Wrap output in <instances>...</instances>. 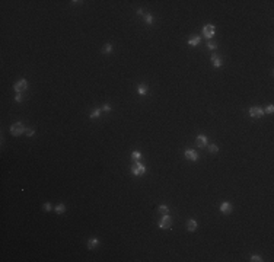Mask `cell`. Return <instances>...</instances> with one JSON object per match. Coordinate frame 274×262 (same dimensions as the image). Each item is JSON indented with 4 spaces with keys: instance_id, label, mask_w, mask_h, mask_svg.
<instances>
[{
    "instance_id": "cell-23",
    "label": "cell",
    "mask_w": 274,
    "mask_h": 262,
    "mask_svg": "<svg viewBox=\"0 0 274 262\" xmlns=\"http://www.w3.org/2000/svg\"><path fill=\"white\" fill-rule=\"evenodd\" d=\"M207 147H209V151H210V153H217V151H219V147H217L216 144H207Z\"/></svg>"
},
{
    "instance_id": "cell-25",
    "label": "cell",
    "mask_w": 274,
    "mask_h": 262,
    "mask_svg": "<svg viewBox=\"0 0 274 262\" xmlns=\"http://www.w3.org/2000/svg\"><path fill=\"white\" fill-rule=\"evenodd\" d=\"M207 48H209V50H216V48H217V44L209 41V42H207Z\"/></svg>"
},
{
    "instance_id": "cell-3",
    "label": "cell",
    "mask_w": 274,
    "mask_h": 262,
    "mask_svg": "<svg viewBox=\"0 0 274 262\" xmlns=\"http://www.w3.org/2000/svg\"><path fill=\"white\" fill-rule=\"evenodd\" d=\"M159 229H171L172 227V217L169 214L162 215V218L159 220Z\"/></svg>"
},
{
    "instance_id": "cell-21",
    "label": "cell",
    "mask_w": 274,
    "mask_h": 262,
    "mask_svg": "<svg viewBox=\"0 0 274 262\" xmlns=\"http://www.w3.org/2000/svg\"><path fill=\"white\" fill-rule=\"evenodd\" d=\"M42 210H44V211H47V213H50V211H53V210H54V207H53L50 203H45V204L42 205Z\"/></svg>"
},
{
    "instance_id": "cell-1",
    "label": "cell",
    "mask_w": 274,
    "mask_h": 262,
    "mask_svg": "<svg viewBox=\"0 0 274 262\" xmlns=\"http://www.w3.org/2000/svg\"><path fill=\"white\" fill-rule=\"evenodd\" d=\"M25 127H24V124L22 122H15V124H12L10 125V134L12 136H15V137H18V136H20V134H25Z\"/></svg>"
},
{
    "instance_id": "cell-24",
    "label": "cell",
    "mask_w": 274,
    "mask_h": 262,
    "mask_svg": "<svg viewBox=\"0 0 274 262\" xmlns=\"http://www.w3.org/2000/svg\"><path fill=\"white\" fill-rule=\"evenodd\" d=\"M273 112H274V105H268V106H265L264 114H273Z\"/></svg>"
},
{
    "instance_id": "cell-12",
    "label": "cell",
    "mask_w": 274,
    "mask_h": 262,
    "mask_svg": "<svg viewBox=\"0 0 274 262\" xmlns=\"http://www.w3.org/2000/svg\"><path fill=\"white\" fill-rule=\"evenodd\" d=\"M137 93H139L140 96H144V95H147L149 93V89L146 87V84H137Z\"/></svg>"
},
{
    "instance_id": "cell-11",
    "label": "cell",
    "mask_w": 274,
    "mask_h": 262,
    "mask_svg": "<svg viewBox=\"0 0 274 262\" xmlns=\"http://www.w3.org/2000/svg\"><path fill=\"white\" fill-rule=\"evenodd\" d=\"M212 64H213V67L219 69L223 66V60L219 57V55H212Z\"/></svg>"
},
{
    "instance_id": "cell-7",
    "label": "cell",
    "mask_w": 274,
    "mask_h": 262,
    "mask_svg": "<svg viewBox=\"0 0 274 262\" xmlns=\"http://www.w3.org/2000/svg\"><path fill=\"white\" fill-rule=\"evenodd\" d=\"M184 157L188 159V160H191V162H197V160H198V153H197L195 150H193V149H187V150L184 151Z\"/></svg>"
},
{
    "instance_id": "cell-19",
    "label": "cell",
    "mask_w": 274,
    "mask_h": 262,
    "mask_svg": "<svg viewBox=\"0 0 274 262\" xmlns=\"http://www.w3.org/2000/svg\"><path fill=\"white\" fill-rule=\"evenodd\" d=\"M144 22H146V24H147L149 26H150V25L153 24V16H152L150 13H146V15H144Z\"/></svg>"
},
{
    "instance_id": "cell-16",
    "label": "cell",
    "mask_w": 274,
    "mask_h": 262,
    "mask_svg": "<svg viewBox=\"0 0 274 262\" xmlns=\"http://www.w3.org/2000/svg\"><path fill=\"white\" fill-rule=\"evenodd\" d=\"M66 205L63 204V203H60V204H57L56 207H54V211L57 213V214H63V213H66Z\"/></svg>"
},
{
    "instance_id": "cell-10",
    "label": "cell",
    "mask_w": 274,
    "mask_h": 262,
    "mask_svg": "<svg viewBox=\"0 0 274 262\" xmlns=\"http://www.w3.org/2000/svg\"><path fill=\"white\" fill-rule=\"evenodd\" d=\"M200 41H201V38H200L198 35H191V36L188 38V45H191V47H197L198 44H200Z\"/></svg>"
},
{
    "instance_id": "cell-17",
    "label": "cell",
    "mask_w": 274,
    "mask_h": 262,
    "mask_svg": "<svg viewBox=\"0 0 274 262\" xmlns=\"http://www.w3.org/2000/svg\"><path fill=\"white\" fill-rule=\"evenodd\" d=\"M112 50H114V45H112V44H105L104 48H102V53H104V54H111Z\"/></svg>"
},
{
    "instance_id": "cell-27",
    "label": "cell",
    "mask_w": 274,
    "mask_h": 262,
    "mask_svg": "<svg viewBox=\"0 0 274 262\" xmlns=\"http://www.w3.org/2000/svg\"><path fill=\"white\" fill-rule=\"evenodd\" d=\"M251 261H252V262H261L262 258L258 256V255H252V256H251Z\"/></svg>"
},
{
    "instance_id": "cell-13",
    "label": "cell",
    "mask_w": 274,
    "mask_h": 262,
    "mask_svg": "<svg viewBox=\"0 0 274 262\" xmlns=\"http://www.w3.org/2000/svg\"><path fill=\"white\" fill-rule=\"evenodd\" d=\"M98 245H99V239H96V237H90L87 240V248L89 249H95Z\"/></svg>"
},
{
    "instance_id": "cell-9",
    "label": "cell",
    "mask_w": 274,
    "mask_h": 262,
    "mask_svg": "<svg viewBox=\"0 0 274 262\" xmlns=\"http://www.w3.org/2000/svg\"><path fill=\"white\" fill-rule=\"evenodd\" d=\"M219 208H220V213H222V214H231L232 210H233L232 204H231V203H227V201H223V203L220 204Z\"/></svg>"
},
{
    "instance_id": "cell-15",
    "label": "cell",
    "mask_w": 274,
    "mask_h": 262,
    "mask_svg": "<svg viewBox=\"0 0 274 262\" xmlns=\"http://www.w3.org/2000/svg\"><path fill=\"white\" fill-rule=\"evenodd\" d=\"M101 114H102V111H101V108H95V109H94V111H92V112H90V114H89V118H90V120H95V118H98V117H99Z\"/></svg>"
},
{
    "instance_id": "cell-20",
    "label": "cell",
    "mask_w": 274,
    "mask_h": 262,
    "mask_svg": "<svg viewBox=\"0 0 274 262\" xmlns=\"http://www.w3.org/2000/svg\"><path fill=\"white\" fill-rule=\"evenodd\" d=\"M159 213H161L162 215L168 214V213H169V207H168V205H159Z\"/></svg>"
},
{
    "instance_id": "cell-5",
    "label": "cell",
    "mask_w": 274,
    "mask_h": 262,
    "mask_svg": "<svg viewBox=\"0 0 274 262\" xmlns=\"http://www.w3.org/2000/svg\"><path fill=\"white\" fill-rule=\"evenodd\" d=\"M264 115V108L261 106H251L249 108V117L251 118H261Z\"/></svg>"
},
{
    "instance_id": "cell-6",
    "label": "cell",
    "mask_w": 274,
    "mask_h": 262,
    "mask_svg": "<svg viewBox=\"0 0 274 262\" xmlns=\"http://www.w3.org/2000/svg\"><path fill=\"white\" fill-rule=\"evenodd\" d=\"M203 35L207 38V39H212L214 36V25L209 24V25H204L203 26Z\"/></svg>"
},
{
    "instance_id": "cell-18",
    "label": "cell",
    "mask_w": 274,
    "mask_h": 262,
    "mask_svg": "<svg viewBox=\"0 0 274 262\" xmlns=\"http://www.w3.org/2000/svg\"><path fill=\"white\" fill-rule=\"evenodd\" d=\"M140 157H142V153H140L139 150H134V151L131 153V159H133V160L139 162V160H140Z\"/></svg>"
},
{
    "instance_id": "cell-2",
    "label": "cell",
    "mask_w": 274,
    "mask_h": 262,
    "mask_svg": "<svg viewBox=\"0 0 274 262\" xmlns=\"http://www.w3.org/2000/svg\"><path fill=\"white\" fill-rule=\"evenodd\" d=\"M131 173L134 176H142V175L146 173V166L140 162H136L133 166H131Z\"/></svg>"
},
{
    "instance_id": "cell-22",
    "label": "cell",
    "mask_w": 274,
    "mask_h": 262,
    "mask_svg": "<svg viewBox=\"0 0 274 262\" xmlns=\"http://www.w3.org/2000/svg\"><path fill=\"white\" fill-rule=\"evenodd\" d=\"M111 109H112V108H111L109 103H104V105L101 106V111H102V112H111Z\"/></svg>"
},
{
    "instance_id": "cell-4",
    "label": "cell",
    "mask_w": 274,
    "mask_h": 262,
    "mask_svg": "<svg viewBox=\"0 0 274 262\" xmlns=\"http://www.w3.org/2000/svg\"><path fill=\"white\" fill-rule=\"evenodd\" d=\"M28 87V82L25 80V79H19L15 84H13V89H15V92L16 93H22L25 89Z\"/></svg>"
},
{
    "instance_id": "cell-14",
    "label": "cell",
    "mask_w": 274,
    "mask_h": 262,
    "mask_svg": "<svg viewBox=\"0 0 274 262\" xmlns=\"http://www.w3.org/2000/svg\"><path fill=\"white\" fill-rule=\"evenodd\" d=\"M197 221L194 220V218H191V220H188L187 221V229H188V232H195L197 230Z\"/></svg>"
},
{
    "instance_id": "cell-29",
    "label": "cell",
    "mask_w": 274,
    "mask_h": 262,
    "mask_svg": "<svg viewBox=\"0 0 274 262\" xmlns=\"http://www.w3.org/2000/svg\"><path fill=\"white\" fill-rule=\"evenodd\" d=\"M73 5H82L83 2H80V0H79V2H77V0H73V2H72Z\"/></svg>"
},
{
    "instance_id": "cell-30",
    "label": "cell",
    "mask_w": 274,
    "mask_h": 262,
    "mask_svg": "<svg viewBox=\"0 0 274 262\" xmlns=\"http://www.w3.org/2000/svg\"><path fill=\"white\" fill-rule=\"evenodd\" d=\"M137 15H140V16H143V10H142V9H139V10H137Z\"/></svg>"
},
{
    "instance_id": "cell-26",
    "label": "cell",
    "mask_w": 274,
    "mask_h": 262,
    "mask_svg": "<svg viewBox=\"0 0 274 262\" xmlns=\"http://www.w3.org/2000/svg\"><path fill=\"white\" fill-rule=\"evenodd\" d=\"M25 134H26L28 137H32V136L35 134V130H34V128H26V130H25Z\"/></svg>"
},
{
    "instance_id": "cell-28",
    "label": "cell",
    "mask_w": 274,
    "mask_h": 262,
    "mask_svg": "<svg viewBox=\"0 0 274 262\" xmlns=\"http://www.w3.org/2000/svg\"><path fill=\"white\" fill-rule=\"evenodd\" d=\"M15 101H16V102H22V101H24V96H22V93H16Z\"/></svg>"
},
{
    "instance_id": "cell-8",
    "label": "cell",
    "mask_w": 274,
    "mask_h": 262,
    "mask_svg": "<svg viewBox=\"0 0 274 262\" xmlns=\"http://www.w3.org/2000/svg\"><path fill=\"white\" fill-rule=\"evenodd\" d=\"M195 144H197V147H200V149L205 147V146L209 144V138H207V136H203V134L197 136V138H195Z\"/></svg>"
}]
</instances>
